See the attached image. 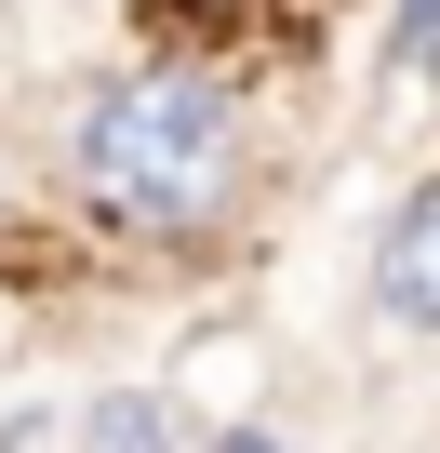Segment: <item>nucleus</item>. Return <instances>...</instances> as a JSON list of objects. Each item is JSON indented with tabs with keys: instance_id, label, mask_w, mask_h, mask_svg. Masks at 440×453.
<instances>
[{
	"instance_id": "f03ea898",
	"label": "nucleus",
	"mask_w": 440,
	"mask_h": 453,
	"mask_svg": "<svg viewBox=\"0 0 440 453\" xmlns=\"http://www.w3.org/2000/svg\"><path fill=\"white\" fill-rule=\"evenodd\" d=\"M374 307L400 334H440V173L400 187V213L374 226Z\"/></svg>"
},
{
	"instance_id": "7ed1b4c3",
	"label": "nucleus",
	"mask_w": 440,
	"mask_h": 453,
	"mask_svg": "<svg viewBox=\"0 0 440 453\" xmlns=\"http://www.w3.org/2000/svg\"><path fill=\"white\" fill-rule=\"evenodd\" d=\"M81 453H174V400L160 387H107L81 413Z\"/></svg>"
},
{
	"instance_id": "f257e3e1",
	"label": "nucleus",
	"mask_w": 440,
	"mask_h": 453,
	"mask_svg": "<svg viewBox=\"0 0 440 453\" xmlns=\"http://www.w3.org/2000/svg\"><path fill=\"white\" fill-rule=\"evenodd\" d=\"M241 94L187 67V54H147V67H107L67 120V200L107 226V241H147V254H187L241 213Z\"/></svg>"
},
{
	"instance_id": "20e7f679",
	"label": "nucleus",
	"mask_w": 440,
	"mask_h": 453,
	"mask_svg": "<svg viewBox=\"0 0 440 453\" xmlns=\"http://www.w3.org/2000/svg\"><path fill=\"white\" fill-rule=\"evenodd\" d=\"M400 67H440V0H400Z\"/></svg>"
},
{
	"instance_id": "39448f33",
	"label": "nucleus",
	"mask_w": 440,
	"mask_h": 453,
	"mask_svg": "<svg viewBox=\"0 0 440 453\" xmlns=\"http://www.w3.org/2000/svg\"><path fill=\"white\" fill-rule=\"evenodd\" d=\"M228 453H267V440H228Z\"/></svg>"
}]
</instances>
